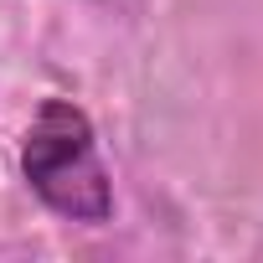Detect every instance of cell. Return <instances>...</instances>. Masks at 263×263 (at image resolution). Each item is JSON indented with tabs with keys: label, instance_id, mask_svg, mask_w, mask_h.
<instances>
[{
	"label": "cell",
	"instance_id": "obj_1",
	"mask_svg": "<svg viewBox=\"0 0 263 263\" xmlns=\"http://www.w3.org/2000/svg\"><path fill=\"white\" fill-rule=\"evenodd\" d=\"M21 176L36 201L67 222L98 227L114 217V181L98 155L93 119L72 98H47L21 140Z\"/></svg>",
	"mask_w": 263,
	"mask_h": 263
}]
</instances>
